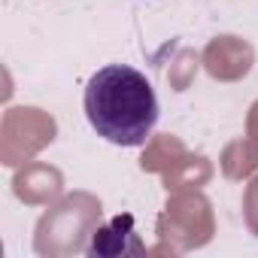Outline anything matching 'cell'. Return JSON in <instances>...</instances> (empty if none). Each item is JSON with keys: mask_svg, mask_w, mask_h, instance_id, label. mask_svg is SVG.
Listing matches in <instances>:
<instances>
[{"mask_svg": "<svg viewBox=\"0 0 258 258\" xmlns=\"http://www.w3.org/2000/svg\"><path fill=\"white\" fill-rule=\"evenodd\" d=\"M85 118L112 146H143L155 131L161 106L152 82L127 64H106L88 82L82 94Z\"/></svg>", "mask_w": 258, "mask_h": 258, "instance_id": "obj_1", "label": "cell"}, {"mask_svg": "<svg viewBox=\"0 0 258 258\" xmlns=\"http://www.w3.org/2000/svg\"><path fill=\"white\" fill-rule=\"evenodd\" d=\"M88 255H137L143 252V243L137 237V228H134V216L131 213H121L115 219H109L106 225H100L97 231H91V240L85 246Z\"/></svg>", "mask_w": 258, "mask_h": 258, "instance_id": "obj_2", "label": "cell"}]
</instances>
